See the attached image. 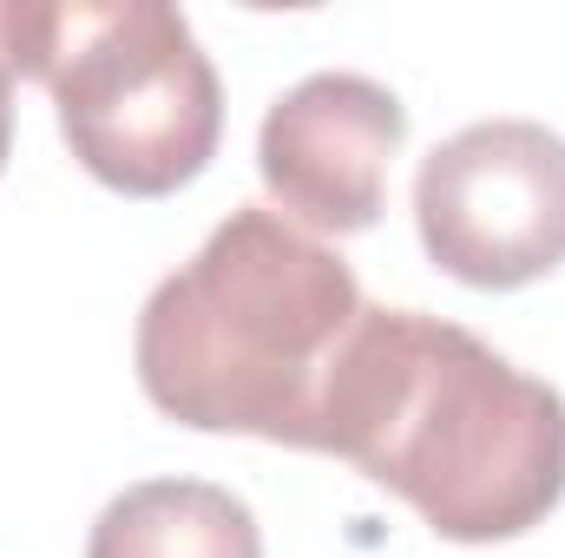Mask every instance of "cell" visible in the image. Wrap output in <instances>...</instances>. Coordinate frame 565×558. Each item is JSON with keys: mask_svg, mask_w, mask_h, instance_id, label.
Wrapping results in <instances>:
<instances>
[{"mask_svg": "<svg viewBox=\"0 0 565 558\" xmlns=\"http://www.w3.org/2000/svg\"><path fill=\"white\" fill-rule=\"evenodd\" d=\"M316 453L408 500L454 546L533 533L565 500V395L422 309H362L322 388Z\"/></svg>", "mask_w": 565, "mask_h": 558, "instance_id": "6da1fadb", "label": "cell"}, {"mask_svg": "<svg viewBox=\"0 0 565 558\" xmlns=\"http://www.w3.org/2000/svg\"><path fill=\"white\" fill-rule=\"evenodd\" d=\"M355 270L282 211H231L139 315V382L198 433H257L316 453L322 388L362 322Z\"/></svg>", "mask_w": 565, "mask_h": 558, "instance_id": "7a4b0ae2", "label": "cell"}, {"mask_svg": "<svg viewBox=\"0 0 565 558\" xmlns=\"http://www.w3.org/2000/svg\"><path fill=\"white\" fill-rule=\"evenodd\" d=\"M13 73L53 93L73 158L126 191L171 197L224 132V86L191 20L164 0H0Z\"/></svg>", "mask_w": 565, "mask_h": 558, "instance_id": "3957f363", "label": "cell"}, {"mask_svg": "<svg viewBox=\"0 0 565 558\" xmlns=\"http://www.w3.org/2000/svg\"><path fill=\"white\" fill-rule=\"evenodd\" d=\"M422 250L454 282L520 289L565 264V139L540 119H480L415 171Z\"/></svg>", "mask_w": 565, "mask_h": 558, "instance_id": "277c9868", "label": "cell"}, {"mask_svg": "<svg viewBox=\"0 0 565 558\" xmlns=\"http://www.w3.org/2000/svg\"><path fill=\"white\" fill-rule=\"evenodd\" d=\"M408 139V112L362 73H316L264 112L257 171L277 211L302 230L355 237L388 204V164Z\"/></svg>", "mask_w": 565, "mask_h": 558, "instance_id": "5b68a950", "label": "cell"}, {"mask_svg": "<svg viewBox=\"0 0 565 558\" xmlns=\"http://www.w3.org/2000/svg\"><path fill=\"white\" fill-rule=\"evenodd\" d=\"M86 558H264V533L231 486L139 480L93 519Z\"/></svg>", "mask_w": 565, "mask_h": 558, "instance_id": "8992f818", "label": "cell"}, {"mask_svg": "<svg viewBox=\"0 0 565 558\" xmlns=\"http://www.w3.org/2000/svg\"><path fill=\"white\" fill-rule=\"evenodd\" d=\"M7 151H13V60L0 40V171H7Z\"/></svg>", "mask_w": 565, "mask_h": 558, "instance_id": "52a82bcc", "label": "cell"}]
</instances>
